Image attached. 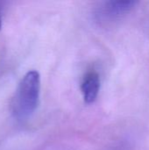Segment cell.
I'll list each match as a JSON object with an SVG mask.
<instances>
[{
  "instance_id": "1",
  "label": "cell",
  "mask_w": 149,
  "mask_h": 150,
  "mask_svg": "<svg viewBox=\"0 0 149 150\" xmlns=\"http://www.w3.org/2000/svg\"><path fill=\"white\" fill-rule=\"evenodd\" d=\"M40 77L36 70L28 71L20 80L11 100V113L18 121L28 120L37 109Z\"/></svg>"
},
{
  "instance_id": "2",
  "label": "cell",
  "mask_w": 149,
  "mask_h": 150,
  "mask_svg": "<svg viewBox=\"0 0 149 150\" xmlns=\"http://www.w3.org/2000/svg\"><path fill=\"white\" fill-rule=\"evenodd\" d=\"M136 4L135 1H109L105 3L98 11V18L103 21H112L129 12Z\"/></svg>"
},
{
  "instance_id": "3",
  "label": "cell",
  "mask_w": 149,
  "mask_h": 150,
  "mask_svg": "<svg viewBox=\"0 0 149 150\" xmlns=\"http://www.w3.org/2000/svg\"><path fill=\"white\" fill-rule=\"evenodd\" d=\"M99 88L100 80L97 73L95 71L87 73L81 85L83 99L87 104H91L96 100L99 92Z\"/></svg>"
},
{
  "instance_id": "4",
  "label": "cell",
  "mask_w": 149,
  "mask_h": 150,
  "mask_svg": "<svg viewBox=\"0 0 149 150\" xmlns=\"http://www.w3.org/2000/svg\"><path fill=\"white\" fill-rule=\"evenodd\" d=\"M1 25H2V18H1V11H0V29H1Z\"/></svg>"
}]
</instances>
